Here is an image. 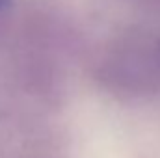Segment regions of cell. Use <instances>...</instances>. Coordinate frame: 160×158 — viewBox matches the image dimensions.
Here are the masks:
<instances>
[{"mask_svg":"<svg viewBox=\"0 0 160 158\" xmlns=\"http://www.w3.org/2000/svg\"><path fill=\"white\" fill-rule=\"evenodd\" d=\"M112 89L143 93L160 86V34H132L119 41L101 65Z\"/></svg>","mask_w":160,"mask_h":158,"instance_id":"obj_1","label":"cell"},{"mask_svg":"<svg viewBox=\"0 0 160 158\" xmlns=\"http://www.w3.org/2000/svg\"><path fill=\"white\" fill-rule=\"evenodd\" d=\"M9 2H11V0H0V13H2V11L9 6Z\"/></svg>","mask_w":160,"mask_h":158,"instance_id":"obj_2","label":"cell"}]
</instances>
